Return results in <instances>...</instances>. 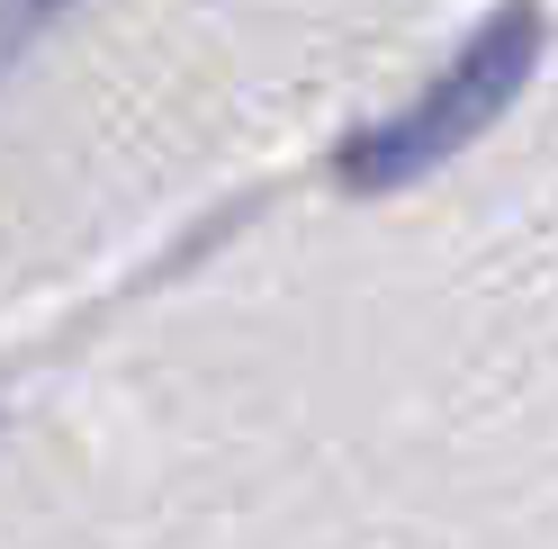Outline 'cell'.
Wrapping results in <instances>:
<instances>
[{"mask_svg":"<svg viewBox=\"0 0 558 549\" xmlns=\"http://www.w3.org/2000/svg\"><path fill=\"white\" fill-rule=\"evenodd\" d=\"M532 63H541V10H532V0H513V10L486 19L388 126H369V135L342 145V162H333L342 190L388 198V190H405V181H424V171H441L460 145H477V135L513 109V90L532 82Z\"/></svg>","mask_w":558,"mask_h":549,"instance_id":"obj_1","label":"cell"},{"mask_svg":"<svg viewBox=\"0 0 558 549\" xmlns=\"http://www.w3.org/2000/svg\"><path fill=\"white\" fill-rule=\"evenodd\" d=\"M63 10H73V0H0V73H10V63H19L27 46H37Z\"/></svg>","mask_w":558,"mask_h":549,"instance_id":"obj_2","label":"cell"}]
</instances>
